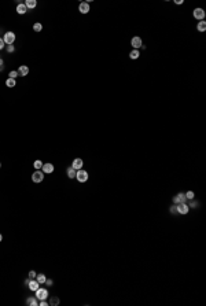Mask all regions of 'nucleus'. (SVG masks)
<instances>
[{
  "instance_id": "obj_10",
  "label": "nucleus",
  "mask_w": 206,
  "mask_h": 306,
  "mask_svg": "<svg viewBox=\"0 0 206 306\" xmlns=\"http://www.w3.org/2000/svg\"><path fill=\"white\" fill-rule=\"evenodd\" d=\"M82 165H84V162H82L81 158H76L74 161L72 162V168L74 169V170H80V169H82Z\"/></svg>"
},
{
  "instance_id": "obj_24",
  "label": "nucleus",
  "mask_w": 206,
  "mask_h": 306,
  "mask_svg": "<svg viewBox=\"0 0 206 306\" xmlns=\"http://www.w3.org/2000/svg\"><path fill=\"white\" fill-rule=\"evenodd\" d=\"M43 165H44V163L41 162L40 159H37V161H34V163H33V166H34V169H36V170H40V169L43 168Z\"/></svg>"
},
{
  "instance_id": "obj_29",
  "label": "nucleus",
  "mask_w": 206,
  "mask_h": 306,
  "mask_svg": "<svg viewBox=\"0 0 206 306\" xmlns=\"http://www.w3.org/2000/svg\"><path fill=\"white\" fill-rule=\"evenodd\" d=\"M29 279H36V276H37V273H36V272H34V270H30V272H29Z\"/></svg>"
},
{
  "instance_id": "obj_17",
  "label": "nucleus",
  "mask_w": 206,
  "mask_h": 306,
  "mask_svg": "<svg viewBox=\"0 0 206 306\" xmlns=\"http://www.w3.org/2000/svg\"><path fill=\"white\" fill-rule=\"evenodd\" d=\"M197 30L201 32V33H203V32L206 30V22H205V21H199V22H198V25H197Z\"/></svg>"
},
{
  "instance_id": "obj_31",
  "label": "nucleus",
  "mask_w": 206,
  "mask_h": 306,
  "mask_svg": "<svg viewBox=\"0 0 206 306\" xmlns=\"http://www.w3.org/2000/svg\"><path fill=\"white\" fill-rule=\"evenodd\" d=\"M44 284H45V286H47V287H51V286H52V284H54V281H52V279H47V280H45V283H44Z\"/></svg>"
},
{
  "instance_id": "obj_20",
  "label": "nucleus",
  "mask_w": 206,
  "mask_h": 306,
  "mask_svg": "<svg viewBox=\"0 0 206 306\" xmlns=\"http://www.w3.org/2000/svg\"><path fill=\"white\" fill-rule=\"evenodd\" d=\"M25 6H26V8H36V6H37V1H36V0H26V1H25Z\"/></svg>"
},
{
  "instance_id": "obj_32",
  "label": "nucleus",
  "mask_w": 206,
  "mask_h": 306,
  "mask_svg": "<svg viewBox=\"0 0 206 306\" xmlns=\"http://www.w3.org/2000/svg\"><path fill=\"white\" fill-rule=\"evenodd\" d=\"M6 47V44H4V41H3V37H0V50H3Z\"/></svg>"
},
{
  "instance_id": "obj_1",
  "label": "nucleus",
  "mask_w": 206,
  "mask_h": 306,
  "mask_svg": "<svg viewBox=\"0 0 206 306\" xmlns=\"http://www.w3.org/2000/svg\"><path fill=\"white\" fill-rule=\"evenodd\" d=\"M34 297H36L38 301L47 299V298H50V297H48V290L44 288V287H38L37 290L34 291Z\"/></svg>"
},
{
  "instance_id": "obj_34",
  "label": "nucleus",
  "mask_w": 206,
  "mask_h": 306,
  "mask_svg": "<svg viewBox=\"0 0 206 306\" xmlns=\"http://www.w3.org/2000/svg\"><path fill=\"white\" fill-rule=\"evenodd\" d=\"M176 4H183V0H175Z\"/></svg>"
},
{
  "instance_id": "obj_26",
  "label": "nucleus",
  "mask_w": 206,
  "mask_h": 306,
  "mask_svg": "<svg viewBox=\"0 0 206 306\" xmlns=\"http://www.w3.org/2000/svg\"><path fill=\"white\" fill-rule=\"evenodd\" d=\"M18 75L19 74H18V71H17V70H11V71L8 73V78H14V80H15Z\"/></svg>"
},
{
  "instance_id": "obj_5",
  "label": "nucleus",
  "mask_w": 206,
  "mask_h": 306,
  "mask_svg": "<svg viewBox=\"0 0 206 306\" xmlns=\"http://www.w3.org/2000/svg\"><path fill=\"white\" fill-rule=\"evenodd\" d=\"M44 180V173L43 170H36L33 175H32V181L33 183H36V184H38V183H41V181Z\"/></svg>"
},
{
  "instance_id": "obj_23",
  "label": "nucleus",
  "mask_w": 206,
  "mask_h": 306,
  "mask_svg": "<svg viewBox=\"0 0 206 306\" xmlns=\"http://www.w3.org/2000/svg\"><path fill=\"white\" fill-rule=\"evenodd\" d=\"M33 30L34 32H41L43 30V25H41V24H40V22H36V24H33Z\"/></svg>"
},
{
  "instance_id": "obj_27",
  "label": "nucleus",
  "mask_w": 206,
  "mask_h": 306,
  "mask_svg": "<svg viewBox=\"0 0 206 306\" xmlns=\"http://www.w3.org/2000/svg\"><path fill=\"white\" fill-rule=\"evenodd\" d=\"M6 50H7V52H14L15 47H14V44H10V45H6Z\"/></svg>"
},
{
  "instance_id": "obj_33",
  "label": "nucleus",
  "mask_w": 206,
  "mask_h": 306,
  "mask_svg": "<svg viewBox=\"0 0 206 306\" xmlns=\"http://www.w3.org/2000/svg\"><path fill=\"white\" fill-rule=\"evenodd\" d=\"M197 206H198V205H197V202H194V199L191 200V203L188 205V207H190V209H191V207H197Z\"/></svg>"
},
{
  "instance_id": "obj_30",
  "label": "nucleus",
  "mask_w": 206,
  "mask_h": 306,
  "mask_svg": "<svg viewBox=\"0 0 206 306\" xmlns=\"http://www.w3.org/2000/svg\"><path fill=\"white\" fill-rule=\"evenodd\" d=\"M38 305L40 306H48L50 303L47 302V299H41V301H38Z\"/></svg>"
},
{
  "instance_id": "obj_21",
  "label": "nucleus",
  "mask_w": 206,
  "mask_h": 306,
  "mask_svg": "<svg viewBox=\"0 0 206 306\" xmlns=\"http://www.w3.org/2000/svg\"><path fill=\"white\" fill-rule=\"evenodd\" d=\"M6 85L8 88H14L15 85H17V81H15L14 78H7V80H6Z\"/></svg>"
},
{
  "instance_id": "obj_15",
  "label": "nucleus",
  "mask_w": 206,
  "mask_h": 306,
  "mask_svg": "<svg viewBox=\"0 0 206 306\" xmlns=\"http://www.w3.org/2000/svg\"><path fill=\"white\" fill-rule=\"evenodd\" d=\"M17 13L21 14V15H24V14L28 13V8H26L25 3H18V6H17Z\"/></svg>"
},
{
  "instance_id": "obj_36",
  "label": "nucleus",
  "mask_w": 206,
  "mask_h": 306,
  "mask_svg": "<svg viewBox=\"0 0 206 306\" xmlns=\"http://www.w3.org/2000/svg\"><path fill=\"white\" fill-rule=\"evenodd\" d=\"M3 69H4V66H3V65H0V71H3Z\"/></svg>"
},
{
  "instance_id": "obj_19",
  "label": "nucleus",
  "mask_w": 206,
  "mask_h": 306,
  "mask_svg": "<svg viewBox=\"0 0 206 306\" xmlns=\"http://www.w3.org/2000/svg\"><path fill=\"white\" fill-rule=\"evenodd\" d=\"M139 56H140V51L139 50H132L131 52H129V58L133 59V61H135V59H139Z\"/></svg>"
},
{
  "instance_id": "obj_22",
  "label": "nucleus",
  "mask_w": 206,
  "mask_h": 306,
  "mask_svg": "<svg viewBox=\"0 0 206 306\" xmlns=\"http://www.w3.org/2000/svg\"><path fill=\"white\" fill-rule=\"evenodd\" d=\"M59 302H61V301H59V298H58V297H52L48 303H50L51 306H56V305H59Z\"/></svg>"
},
{
  "instance_id": "obj_25",
  "label": "nucleus",
  "mask_w": 206,
  "mask_h": 306,
  "mask_svg": "<svg viewBox=\"0 0 206 306\" xmlns=\"http://www.w3.org/2000/svg\"><path fill=\"white\" fill-rule=\"evenodd\" d=\"M184 194H186V198H187V200H192L194 198H195L194 191H187V192H184Z\"/></svg>"
},
{
  "instance_id": "obj_11",
  "label": "nucleus",
  "mask_w": 206,
  "mask_h": 306,
  "mask_svg": "<svg viewBox=\"0 0 206 306\" xmlns=\"http://www.w3.org/2000/svg\"><path fill=\"white\" fill-rule=\"evenodd\" d=\"M38 287H40V283H38L36 279H30L29 284H28V288H29L30 291H36Z\"/></svg>"
},
{
  "instance_id": "obj_37",
  "label": "nucleus",
  "mask_w": 206,
  "mask_h": 306,
  "mask_svg": "<svg viewBox=\"0 0 206 306\" xmlns=\"http://www.w3.org/2000/svg\"><path fill=\"white\" fill-rule=\"evenodd\" d=\"M1 240H3V235L0 233V242H1Z\"/></svg>"
},
{
  "instance_id": "obj_3",
  "label": "nucleus",
  "mask_w": 206,
  "mask_h": 306,
  "mask_svg": "<svg viewBox=\"0 0 206 306\" xmlns=\"http://www.w3.org/2000/svg\"><path fill=\"white\" fill-rule=\"evenodd\" d=\"M3 41H4L6 45L14 44V41H15V33L14 32H6L4 36H3Z\"/></svg>"
},
{
  "instance_id": "obj_2",
  "label": "nucleus",
  "mask_w": 206,
  "mask_h": 306,
  "mask_svg": "<svg viewBox=\"0 0 206 306\" xmlns=\"http://www.w3.org/2000/svg\"><path fill=\"white\" fill-rule=\"evenodd\" d=\"M88 172L87 170H84V169H80V170H77V173H76V179H77V181H80V183H85V181H88Z\"/></svg>"
},
{
  "instance_id": "obj_8",
  "label": "nucleus",
  "mask_w": 206,
  "mask_h": 306,
  "mask_svg": "<svg viewBox=\"0 0 206 306\" xmlns=\"http://www.w3.org/2000/svg\"><path fill=\"white\" fill-rule=\"evenodd\" d=\"M184 202H187V198H186L184 192H180L176 196H173V205H179V203H184Z\"/></svg>"
},
{
  "instance_id": "obj_28",
  "label": "nucleus",
  "mask_w": 206,
  "mask_h": 306,
  "mask_svg": "<svg viewBox=\"0 0 206 306\" xmlns=\"http://www.w3.org/2000/svg\"><path fill=\"white\" fill-rule=\"evenodd\" d=\"M169 212H170V214H176V213H177V206H176V205L170 206L169 207Z\"/></svg>"
},
{
  "instance_id": "obj_18",
  "label": "nucleus",
  "mask_w": 206,
  "mask_h": 306,
  "mask_svg": "<svg viewBox=\"0 0 206 306\" xmlns=\"http://www.w3.org/2000/svg\"><path fill=\"white\" fill-rule=\"evenodd\" d=\"M36 280L40 283V286L41 284H44L45 283V280H47V276L44 275V273H37V276H36Z\"/></svg>"
},
{
  "instance_id": "obj_6",
  "label": "nucleus",
  "mask_w": 206,
  "mask_h": 306,
  "mask_svg": "<svg viewBox=\"0 0 206 306\" xmlns=\"http://www.w3.org/2000/svg\"><path fill=\"white\" fill-rule=\"evenodd\" d=\"M192 15H194V18L197 19V21H203L206 13H205V10H203V8H195V10L192 11Z\"/></svg>"
},
{
  "instance_id": "obj_12",
  "label": "nucleus",
  "mask_w": 206,
  "mask_h": 306,
  "mask_svg": "<svg viewBox=\"0 0 206 306\" xmlns=\"http://www.w3.org/2000/svg\"><path fill=\"white\" fill-rule=\"evenodd\" d=\"M41 170H43V173L44 175H45V173H47V175H50V173H52V172H54V165H52V163H44L43 165V168H41Z\"/></svg>"
},
{
  "instance_id": "obj_14",
  "label": "nucleus",
  "mask_w": 206,
  "mask_h": 306,
  "mask_svg": "<svg viewBox=\"0 0 206 306\" xmlns=\"http://www.w3.org/2000/svg\"><path fill=\"white\" fill-rule=\"evenodd\" d=\"M26 305L28 306H38V299L36 297H28V298H26Z\"/></svg>"
},
{
  "instance_id": "obj_9",
  "label": "nucleus",
  "mask_w": 206,
  "mask_h": 306,
  "mask_svg": "<svg viewBox=\"0 0 206 306\" xmlns=\"http://www.w3.org/2000/svg\"><path fill=\"white\" fill-rule=\"evenodd\" d=\"M78 11L81 14H88L89 13V3L88 1H82V3H80V6H78Z\"/></svg>"
},
{
  "instance_id": "obj_16",
  "label": "nucleus",
  "mask_w": 206,
  "mask_h": 306,
  "mask_svg": "<svg viewBox=\"0 0 206 306\" xmlns=\"http://www.w3.org/2000/svg\"><path fill=\"white\" fill-rule=\"evenodd\" d=\"M76 173H77V170H74L72 166H69V168L66 169V175H68L69 179H76Z\"/></svg>"
},
{
  "instance_id": "obj_35",
  "label": "nucleus",
  "mask_w": 206,
  "mask_h": 306,
  "mask_svg": "<svg viewBox=\"0 0 206 306\" xmlns=\"http://www.w3.org/2000/svg\"><path fill=\"white\" fill-rule=\"evenodd\" d=\"M29 281H30V279H26V280L24 281V284H25V286H28V284H29Z\"/></svg>"
},
{
  "instance_id": "obj_4",
  "label": "nucleus",
  "mask_w": 206,
  "mask_h": 306,
  "mask_svg": "<svg viewBox=\"0 0 206 306\" xmlns=\"http://www.w3.org/2000/svg\"><path fill=\"white\" fill-rule=\"evenodd\" d=\"M131 45L133 50H139V48H142L143 47V40H142V37H139V36H135V37L131 38Z\"/></svg>"
},
{
  "instance_id": "obj_13",
  "label": "nucleus",
  "mask_w": 206,
  "mask_h": 306,
  "mask_svg": "<svg viewBox=\"0 0 206 306\" xmlns=\"http://www.w3.org/2000/svg\"><path fill=\"white\" fill-rule=\"evenodd\" d=\"M17 71H18V74L21 75V77H25V75L29 74V67L25 66V65H22V66H19V67H18Z\"/></svg>"
},
{
  "instance_id": "obj_7",
  "label": "nucleus",
  "mask_w": 206,
  "mask_h": 306,
  "mask_svg": "<svg viewBox=\"0 0 206 306\" xmlns=\"http://www.w3.org/2000/svg\"><path fill=\"white\" fill-rule=\"evenodd\" d=\"M176 206H177V213H179V214L186 216V214H188V212H190V207H188L187 202H184V203H179V205H176Z\"/></svg>"
},
{
  "instance_id": "obj_38",
  "label": "nucleus",
  "mask_w": 206,
  "mask_h": 306,
  "mask_svg": "<svg viewBox=\"0 0 206 306\" xmlns=\"http://www.w3.org/2000/svg\"><path fill=\"white\" fill-rule=\"evenodd\" d=\"M0 168H1V163H0Z\"/></svg>"
}]
</instances>
